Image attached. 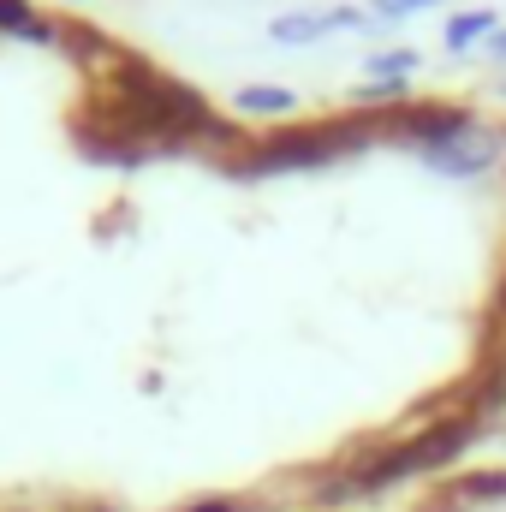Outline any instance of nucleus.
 <instances>
[{
    "label": "nucleus",
    "mask_w": 506,
    "mask_h": 512,
    "mask_svg": "<svg viewBox=\"0 0 506 512\" xmlns=\"http://www.w3.org/2000/svg\"><path fill=\"white\" fill-rule=\"evenodd\" d=\"M60 54H66L72 66H84V72H114L131 48H120V42H114L108 30H96V24H72V18H60Z\"/></svg>",
    "instance_id": "nucleus-6"
},
{
    "label": "nucleus",
    "mask_w": 506,
    "mask_h": 512,
    "mask_svg": "<svg viewBox=\"0 0 506 512\" xmlns=\"http://www.w3.org/2000/svg\"><path fill=\"white\" fill-rule=\"evenodd\" d=\"M441 501H506V471H471V477H459Z\"/></svg>",
    "instance_id": "nucleus-9"
},
{
    "label": "nucleus",
    "mask_w": 506,
    "mask_h": 512,
    "mask_svg": "<svg viewBox=\"0 0 506 512\" xmlns=\"http://www.w3.org/2000/svg\"><path fill=\"white\" fill-rule=\"evenodd\" d=\"M72 6H78V0H72Z\"/></svg>",
    "instance_id": "nucleus-17"
},
{
    "label": "nucleus",
    "mask_w": 506,
    "mask_h": 512,
    "mask_svg": "<svg viewBox=\"0 0 506 512\" xmlns=\"http://www.w3.org/2000/svg\"><path fill=\"white\" fill-rule=\"evenodd\" d=\"M268 36H274L280 48H304V42L328 36V12H286V18L268 24Z\"/></svg>",
    "instance_id": "nucleus-8"
},
{
    "label": "nucleus",
    "mask_w": 506,
    "mask_h": 512,
    "mask_svg": "<svg viewBox=\"0 0 506 512\" xmlns=\"http://www.w3.org/2000/svg\"><path fill=\"white\" fill-rule=\"evenodd\" d=\"M495 155H501V131H489V126H471V131H459L453 143H441V149H429L423 161H429L435 173H453V179H471V173H483V167H495Z\"/></svg>",
    "instance_id": "nucleus-5"
},
{
    "label": "nucleus",
    "mask_w": 506,
    "mask_h": 512,
    "mask_svg": "<svg viewBox=\"0 0 506 512\" xmlns=\"http://www.w3.org/2000/svg\"><path fill=\"white\" fill-rule=\"evenodd\" d=\"M84 126L120 131L155 155H179V149H227L233 155V149H245V131L221 120L191 84L167 78L143 54H126L114 72H102V90L84 108Z\"/></svg>",
    "instance_id": "nucleus-1"
},
{
    "label": "nucleus",
    "mask_w": 506,
    "mask_h": 512,
    "mask_svg": "<svg viewBox=\"0 0 506 512\" xmlns=\"http://www.w3.org/2000/svg\"><path fill=\"white\" fill-rule=\"evenodd\" d=\"M495 54L506 60V30H495Z\"/></svg>",
    "instance_id": "nucleus-16"
},
{
    "label": "nucleus",
    "mask_w": 506,
    "mask_h": 512,
    "mask_svg": "<svg viewBox=\"0 0 506 512\" xmlns=\"http://www.w3.org/2000/svg\"><path fill=\"white\" fill-rule=\"evenodd\" d=\"M36 18H42V12H36L30 0H0V36H18V42H24V30H30Z\"/></svg>",
    "instance_id": "nucleus-12"
},
{
    "label": "nucleus",
    "mask_w": 506,
    "mask_h": 512,
    "mask_svg": "<svg viewBox=\"0 0 506 512\" xmlns=\"http://www.w3.org/2000/svg\"><path fill=\"white\" fill-rule=\"evenodd\" d=\"M477 429H483L477 417H441V423H429L423 435H405V441H393V447L358 453V459L346 465V477H352L358 501H364V495H381V489H393V483H405V477H429V471L453 465V459L477 441Z\"/></svg>",
    "instance_id": "nucleus-3"
},
{
    "label": "nucleus",
    "mask_w": 506,
    "mask_h": 512,
    "mask_svg": "<svg viewBox=\"0 0 506 512\" xmlns=\"http://www.w3.org/2000/svg\"><path fill=\"white\" fill-rule=\"evenodd\" d=\"M435 0H376V18H405V12H423Z\"/></svg>",
    "instance_id": "nucleus-13"
},
{
    "label": "nucleus",
    "mask_w": 506,
    "mask_h": 512,
    "mask_svg": "<svg viewBox=\"0 0 506 512\" xmlns=\"http://www.w3.org/2000/svg\"><path fill=\"white\" fill-rule=\"evenodd\" d=\"M495 316L506 322V274H501V292H495Z\"/></svg>",
    "instance_id": "nucleus-15"
},
{
    "label": "nucleus",
    "mask_w": 506,
    "mask_h": 512,
    "mask_svg": "<svg viewBox=\"0 0 506 512\" xmlns=\"http://www.w3.org/2000/svg\"><path fill=\"white\" fill-rule=\"evenodd\" d=\"M477 120L465 114V108H453V102H399V108H381V137H393V143H411V149H441V143H453L459 131H471Z\"/></svg>",
    "instance_id": "nucleus-4"
},
{
    "label": "nucleus",
    "mask_w": 506,
    "mask_h": 512,
    "mask_svg": "<svg viewBox=\"0 0 506 512\" xmlns=\"http://www.w3.org/2000/svg\"><path fill=\"white\" fill-rule=\"evenodd\" d=\"M185 512H251L245 501H227V495H209V501H191Z\"/></svg>",
    "instance_id": "nucleus-14"
},
{
    "label": "nucleus",
    "mask_w": 506,
    "mask_h": 512,
    "mask_svg": "<svg viewBox=\"0 0 506 512\" xmlns=\"http://www.w3.org/2000/svg\"><path fill=\"white\" fill-rule=\"evenodd\" d=\"M370 72L376 78H411L417 72V48H381L376 60H370Z\"/></svg>",
    "instance_id": "nucleus-11"
},
{
    "label": "nucleus",
    "mask_w": 506,
    "mask_h": 512,
    "mask_svg": "<svg viewBox=\"0 0 506 512\" xmlns=\"http://www.w3.org/2000/svg\"><path fill=\"white\" fill-rule=\"evenodd\" d=\"M495 24H501V18H495V12H483V6H477V12H459V18H447V48L459 54V48H471V42L495 36Z\"/></svg>",
    "instance_id": "nucleus-10"
},
{
    "label": "nucleus",
    "mask_w": 506,
    "mask_h": 512,
    "mask_svg": "<svg viewBox=\"0 0 506 512\" xmlns=\"http://www.w3.org/2000/svg\"><path fill=\"white\" fill-rule=\"evenodd\" d=\"M381 137V114H340V120H316V126H280L251 137L245 149L221 155V167L233 179H274V173H316V167H334L358 149H370Z\"/></svg>",
    "instance_id": "nucleus-2"
},
{
    "label": "nucleus",
    "mask_w": 506,
    "mask_h": 512,
    "mask_svg": "<svg viewBox=\"0 0 506 512\" xmlns=\"http://www.w3.org/2000/svg\"><path fill=\"white\" fill-rule=\"evenodd\" d=\"M233 108H239V114H292L298 96H292L286 84H239V90H233Z\"/></svg>",
    "instance_id": "nucleus-7"
}]
</instances>
